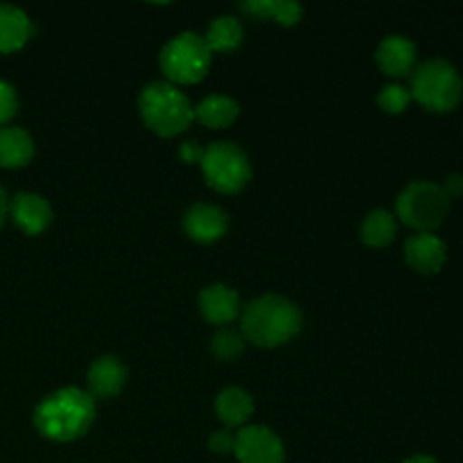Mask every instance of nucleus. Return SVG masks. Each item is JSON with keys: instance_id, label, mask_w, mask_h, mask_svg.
<instances>
[{"instance_id": "obj_1", "label": "nucleus", "mask_w": 463, "mask_h": 463, "mask_svg": "<svg viewBox=\"0 0 463 463\" xmlns=\"http://www.w3.org/2000/svg\"><path fill=\"white\" fill-rule=\"evenodd\" d=\"M95 419V401L77 387H63L36 405L34 425L50 441H75L84 437Z\"/></svg>"}, {"instance_id": "obj_2", "label": "nucleus", "mask_w": 463, "mask_h": 463, "mask_svg": "<svg viewBox=\"0 0 463 463\" xmlns=\"http://www.w3.org/2000/svg\"><path fill=\"white\" fill-rule=\"evenodd\" d=\"M301 330V312L289 298L265 294L242 310V335L251 344L274 348L289 342Z\"/></svg>"}, {"instance_id": "obj_3", "label": "nucleus", "mask_w": 463, "mask_h": 463, "mask_svg": "<svg viewBox=\"0 0 463 463\" xmlns=\"http://www.w3.org/2000/svg\"><path fill=\"white\" fill-rule=\"evenodd\" d=\"M140 116L145 125L158 136H176L193 122L194 107L188 95L172 81H149L138 98Z\"/></svg>"}, {"instance_id": "obj_4", "label": "nucleus", "mask_w": 463, "mask_h": 463, "mask_svg": "<svg viewBox=\"0 0 463 463\" xmlns=\"http://www.w3.org/2000/svg\"><path fill=\"white\" fill-rule=\"evenodd\" d=\"M411 98L434 113H448L459 107L463 80L446 59H428L411 72Z\"/></svg>"}, {"instance_id": "obj_5", "label": "nucleus", "mask_w": 463, "mask_h": 463, "mask_svg": "<svg viewBox=\"0 0 463 463\" xmlns=\"http://www.w3.org/2000/svg\"><path fill=\"white\" fill-rule=\"evenodd\" d=\"M450 211V197L432 181H411L396 199V213L419 233H432Z\"/></svg>"}, {"instance_id": "obj_6", "label": "nucleus", "mask_w": 463, "mask_h": 463, "mask_svg": "<svg viewBox=\"0 0 463 463\" xmlns=\"http://www.w3.org/2000/svg\"><path fill=\"white\" fill-rule=\"evenodd\" d=\"M211 48L197 32H179L161 50V71L176 84H194L211 66Z\"/></svg>"}, {"instance_id": "obj_7", "label": "nucleus", "mask_w": 463, "mask_h": 463, "mask_svg": "<svg viewBox=\"0 0 463 463\" xmlns=\"http://www.w3.org/2000/svg\"><path fill=\"white\" fill-rule=\"evenodd\" d=\"M202 170L208 185L220 193H238L251 179V163L247 152L231 140L211 143L203 152Z\"/></svg>"}, {"instance_id": "obj_8", "label": "nucleus", "mask_w": 463, "mask_h": 463, "mask_svg": "<svg viewBox=\"0 0 463 463\" xmlns=\"http://www.w3.org/2000/svg\"><path fill=\"white\" fill-rule=\"evenodd\" d=\"M235 457L240 463H283L285 448L279 434L262 425H249L235 434Z\"/></svg>"}, {"instance_id": "obj_9", "label": "nucleus", "mask_w": 463, "mask_h": 463, "mask_svg": "<svg viewBox=\"0 0 463 463\" xmlns=\"http://www.w3.org/2000/svg\"><path fill=\"white\" fill-rule=\"evenodd\" d=\"M405 260L420 274H437L448 260V247L439 235L416 233L405 242Z\"/></svg>"}, {"instance_id": "obj_10", "label": "nucleus", "mask_w": 463, "mask_h": 463, "mask_svg": "<svg viewBox=\"0 0 463 463\" xmlns=\"http://www.w3.org/2000/svg\"><path fill=\"white\" fill-rule=\"evenodd\" d=\"M375 61L389 77L411 75L416 68V43L402 34H389L375 50Z\"/></svg>"}, {"instance_id": "obj_11", "label": "nucleus", "mask_w": 463, "mask_h": 463, "mask_svg": "<svg viewBox=\"0 0 463 463\" xmlns=\"http://www.w3.org/2000/svg\"><path fill=\"white\" fill-rule=\"evenodd\" d=\"M184 229L197 242H215L229 229V217L220 206L213 203H194L184 217Z\"/></svg>"}, {"instance_id": "obj_12", "label": "nucleus", "mask_w": 463, "mask_h": 463, "mask_svg": "<svg viewBox=\"0 0 463 463\" xmlns=\"http://www.w3.org/2000/svg\"><path fill=\"white\" fill-rule=\"evenodd\" d=\"M199 310L206 321L224 326L240 315L242 306H240V297L235 289H231L229 285L213 283L199 292Z\"/></svg>"}, {"instance_id": "obj_13", "label": "nucleus", "mask_w": 463, "mask_h": 463, "mask_svg": "<svg viewBox=\"0 0 463 463\" xmlns=\"http://www.w3.org/2000/svg\"><path fill=\"white\" fill-rule=\"evenodd\" d=\"M9 211L18 229L25 231L27 235H39L52 222V208L36 193H18L9 203Z\"/></svg>"}, {"instance_id": "obj_14", "label": "nucleus", "mask_w": 463, "mask_h": 463, "mask_svg": "<svg viewBox=\"0 0 463 463\" xmlns=\"http://www.w3.org/2000/svg\"><path fill=\"white\" fill-rule=\"evenodd\" d=\"M127 369L116 355H102L90 364L89 387L98 398H113L125 387Z\"/></svg>"}, {"instance_id": "obj_15", "label": "nucleus", "mask_w": 463, "mask_h": 463, "mask_svg": "<svg viewBox=\"0 0 463 463\" xmlns=\"http://www.w3.org/2000/svg\"><path fill=\"white\" fill-rule=\"evenodd\" d=\"M32 32H34V27H32L30 18L23 9L0 3V52L21 50L32 36Z\"/></svg>"}, {"instance_id": "obj_16", "label": "nucleus", "mask_w": 463, "mask_h": 463, "mask_svg": "<svg viewBox=\"0 0 463 463\" xmlns=\"http://www.w3.org/2000/svg\"><path fill=\"white\" fill-rule=\"evenodd\" d=\"M34 156V140L21 127H3L0 129V165L23 167Z\"/></svg>"}, {"instance_id": "obj_17", "label": "nucleus", "mask_w": 463, "mask_h": 463, "mask_svg": "<svg viewBox=\"0 0 463 463\" xmlns=\"http://www.w3.org/2000/svg\"><path fill=\"white\" fill-rule=\"evenodd\" d=\"M217 416L222 419V423H226L229 428L235 425L247 423L249 416L253 414V398L251 393H247L240 387H226L224 392H220L215 401Z\"/></svg>"}, {"instance_id": "obj_18", "label": "nucleus", "mask_w": 463, "mask_h": 463, "mask_svg": "<svg viewBox=\"0 0 463 463\" xmlns=\"http://www.w3.org/2000/svg\"><path fill=\"white\" fill-rule=\"evenodd\" d=\"M240 104L235 102L229 95H208L202 102L194 107V118L199 122H203L206 127H215V129H222V127H229L231 122L238 118Z\"/></svg>"}, {"instance_id": "obj_19", "label": "nucleus", "mask_w": 463, "mask_h": 463, "mask_svg": "<svg viewBox=\"0 0 463 463\" xmlns=\"http://www.w3.org/2000/svg\"><path fill=\"white\" fill-rule=\"evenodd\" d=\"M242 9L258 18H276L283 25H294L303 16V7L297 0H244Z\"/></svg>"}, {"instance_id": "obj_20", "label": "nucleus", "mask_w": 463, "mask_h": 463, "mask_svg": "<svg viewBox=\"0 0 463 463\" xmlns=\"http://www.w3.org/2000/svg\"><path fill=\"white\" fill-rule=\"evenodd\" d=\"M362 242L369 247H384L396 238V217L384 208H375L362 222Z\"/></svg>"}, {"instance_id": "obj_21", "label": "nucleus", "mask_w": 463, "mask_h": 463, "mask_svg": "<svg viewBox=\"0 0 463 463\" xmlns=\"http://www.w3.org/2000/svg\"><path fill=\"white\" fill-rule=\"evenodd\" d=\"M242 23L238 21L235 16H217L215 21L208 25L206 32V43L208 48L217 50V52H226V50H235L240 43H242Z\"/></svg>"}, {"instance_id": "obj_22", "label": "nucleus", "mask_w": 463, "mask_h": 463, "mask_svg": "<svg viewBox=\"0 0 463 463\" xmlns=\"http://www.w3.org/2000/svg\"><path fill=\"white\" fill-rule=\"evenodd\" d=\"M211 351L220 360H235L244 351V337L233 328H220L213 335Z\"/></svg>"}, {"instance_id": "obj_23", "label": "nucleus", "mask_w": 463, "mask_h": 463, "mask_svg": "<svg viewBox=\"0 0 463 463\" xmlns=\"http://www.w3.org/2000/svg\"><path fill=\"white\" fill-rule=\"evenodd\" d=\"M411 102L410 89H405L402 84H387L378 93V104L387 113H402Z\"/></svg>"}, {"instance_id": "obj_24", "label": "nucleus", "mask_w": 463, "mask_h": 463, "mask_svg": "<svg viewBox=\"0 0 463 463\" xmlns=\"http://www.w3.org/2000/svg\"><path fill=\"white\" fill-rule=\"evenodd\" d=\"M18 109V95L9 81L0 80V129L14 118Z\"/></svg>"}, {"instance_id": "obj_25", "label": "nucleus", "mask_w": 463, "mask_h": 463, "mask_svg": "<svg viewBox=\"0 0 463 463\" xmlns=\"http://www.w3.org/2000/svg\"><path fill=\"white\" fill-rule=\"evenodd\" d=\"M208 446H211L213 452H220V455L233 452L235 434H231L229 430H220V432H213V437L208 439Z\"/></svg>"}, {"instance_id": "obj_26", "label": "nucleus", "mask_w": 463, "mask_h": 463, "mask_svg": "<svg viewBox=\"0 0 463 463\" xmlns=\"http://www.w3.org/2000/svg\"><path fill=\"white\" fill-rule=\"evenodd\" d=\"M203 152H206V147H202L199 140H185L179 149V156L184 158L185 163H202Z\"/></svg>"}, {"instance_id": "obj_27", "label": "nucleus", "mask_w": 463, "mask_h": 463, "mask_svg": "<svg viewBox=\"0 0 463 463\" xmlns=\"http://www.w3.org/2000/svg\"><path fill=\"white\" fill-rule=\"evenodd\" d=\"M443 190H446V194L450 199H459L463 197V175H459V172H455V175H450L446 179V184L441 185Z\"/></svg>"}, {"instance_id": "obj_28", "label": "nucleus", "mask_w": 463, "mask_h": 463, "mask_svg": "<svg viewBox=\"0 0 463 463\" xmlns=\"http://www.w3.org/2000/svg\"><path fill=\"white\" fill-rule=\"evenodd\" d=\"M7 211H9L7 194H5V190L0 188V226L5 224V217H7Z\"/></svg>"}, {"instance_id": "obj_29", "label": "nucleus", "mask_w": 463, "mask_h": 463, "mask_svg": "<svg viewBox=\"0 0 463 463\" xmlns=\"http://www.w3.org/2000/svg\"><path fill=\"white\" fill-rule=\"evenodd\" d=\"M405 463H439V461L432 459V457H428V455H416V457H410Z\"/></svg>"}]
</instances>
